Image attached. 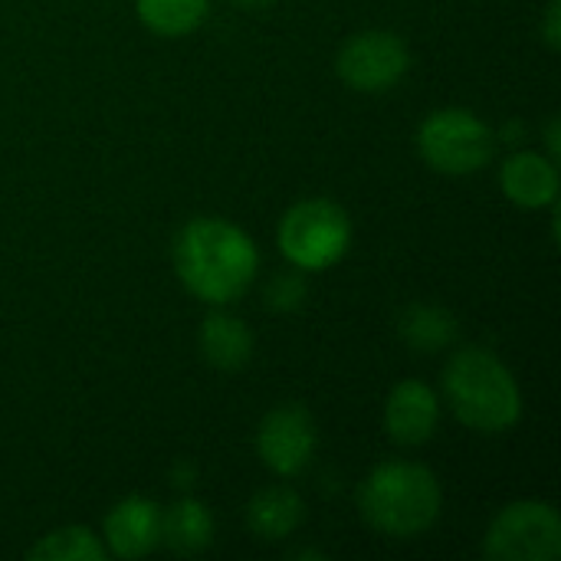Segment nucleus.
Returning <instances> with one entry per match:
<instances>
[{
	"mask_svg": "<svg viewBox=\"0 0 561 561\" xmlns=\"http://www.w3.org/2000/svg\"><path fill=\"white\" fill-rule=\"evenodd\" d=\"M500 187L516 207H552L559 201V161L539 151H516L500 168Z\"/></svg>",
	"mask_w": 561,
	"mask_h": 561,
	"instance_id": "obj_11",
	"label": "nucleus"
},
{
	"mask_svg": "<svg viewBox=\"0 0 561 561\" xmlns=\"http://www.w3.org/2000/svg\"><path fill=\"white\" fill-rule=\"evenodd\" d=\"M306 519V503L293 486H266L247 503V529L260 542L289 539Z\"/></svg>",
	"mask_w": 561,
	"mask_h": 561,
	"instance_id": "obj_12",
	"label": "nucleus"
},
{
	"mask_svg": "<svg viewBox=\"0 0 561 561\" xmlns=\"http://www.w3.org/2000/svg\"><path fill=\"white\" fill-rule=\"evenodd\" d=\"M542 39L549 49H561V0H549L546 16H542Z\"/></svg>",
	"mask_w": 561,
	"mask_h": 561,
	"instance_id": "obj_19",
	"label": "nucleus"
},
{
	"mask_svg": "<svg viewBox=\"0 0 561 561\" xmlns=\"http://www.w3.org/2000/svg\"><path fill=\"white\" fill-rule=\"evenodd\" d=\"M411 69L408 43L391 30H365L342 43L335 56L339 79L365 95H378L394 89Z\"/></svg>",
	"mask_w": 561,
	"mask_h": 561,
	"instance_id": "obj_7",
	"label": "nucleus"
},
{
	"mask_svg": "<svg viewBox=\"0 0 561 561\" xmlns=\"http://www.w3.org/2000/svg\"><path fill=\"white\" fill-rule=\"evenodd\" d=\"M135 10L151 33L178 39L194 33L207 20L210 0H135Z\"/></svg>",
	"mask_w": 561,
	"mask_h": 561,
	"instance_id": "obj_16",
	"label": "nucleus"
},
{
	"mask_svg": "<svg viewBox=\"0 0 561 561\" xmlns=\"http://www.w3.org/2000/svg\"><path fill=\"white\" fill-rule=\"evenodd\" d=\"M352 243V220L342 204L329 197H309L293 204L279 220V250L302 273H322L335 266Z\"/></svg>",
	"mask_w": 561,
	"mask_h": 561,
	"instance_id": "obj_4",
	"label": "nucleus"
},
{
	"mask_svg": "<svg viewBox=\"0 0 561 561\" xmlns=\"http://www.w3.org/2000/svg\"><path fill=\"white\" fill-rule=\"evenodd\" d=\"M496 148L493 128L470 108H437L417 128V151L427 168L450 178L477 174L490 164Z\"/></svg>",
	"mask_w": 561,
	"mask_h": 561,
	"instance_id": "obj_5",
	"label": "nucleus"
},
{
	"mask_svg": "<svg viewBox=\"0 0 561 561\" xmlns=\"http://www.w3.org/2000/svg\"><path fill=\"white\" fill-rule=\"evenodd\" d=\"M440 401L424 381H401L385 401V431L401 447H421L437 434Z\"/></svg>",
	"mask_w": 561,
	"mask_h": 561,
	"instance_id": "obj_9",
	"label": "nucleus"
},
{
	"mask_svg": "<svg viewBox=\"0 0 561 561\" xmlns=\"http://www.w3.org/2000/svg\"><path fill=\"white\" fill-rule=\"evenodd\" d=\"M546 145H549V158H552V161H559V151H561L559 115H552V118H549V125H546Z\"/></svg>",
	"mask_w": 561,
	"mask_h": 561,
	"instance_id": "obj_20",
	"label": "nucleus"
},
{
	"mask_svg": "<svg viewBox=\"0 0 561 561\" xmlns=\"http://www.w3.org/2000/svg\"><path fill=\"white\" fill-rule=\"evenodd\" d=\"M197 345L204 362L217 371H240L253 358V332L240 316H230L220 306L204 319Z\"/></svg>",
	"mask_w": 561,
	"mask_h": 561,
	"instance_id": "obj_13",
	"label": "nucleus"
},
{
	"mask_svg": "<svg viewBox=\"0 0 561 561\" xmlns=\"http://www.w3.org/2000/svg\"><path fill=\"white\" fill-rule=\"evenodd\" d=\"M26 559L33 561H105L108 559V549L105 542L85 529V526H62V529H53L49 536H43L30 552Z\"/></svg>",
	"mask_w": 561,
	"mask_h": 561,
	"instance_id": "obj_17",
	"label": "nucleus"
},
{
	"mask_svg": "<svg viewBox=\"0 0 561 561\" xmlns=\"http://www.w3.org/2000/svg\"><path fill=\"white\" fill-rule=\"evenodd\" d=\"M171 260L181 286L207 306H230L243 299L260 273V250L253 237L220 217L187 220L174 237Z\"/></svg>",
	"mask_w": 561,
	"mask_h": 561,
	"instance_id": "obj_1",
	"label": "nucleus"
},
{
	"mask_svg": "<svg viewBox=\"0 0 561 561\" xmlns=\"http://www.w3.org/2000/svg\"><path fill=\"white\" fill-rule=\"evenodd\" d=\"M440 385L454 417L477 434H506L523 417V391L490 348L467 345L454 352Z\"/></svg>",
	"mask_w": 561,
	"mask_h": 561,
	"instance_id": "obj_2",
	"label": "nucleus"
},
{
	"mask_svg": "<svg viewBox=\"0 0 561 561\" xmlns=\"http://www.w3.org/2000/svg\"><path fill=\"white\" fill-rule=\"evenodd\" d=\"M240 10H266V7H273L276 0H233Z\"/></svg>",
	"mask_w": 561,
	"mask_h": 561,
	"instance_id": "obj_21",
	"label": "nucleus"
},
{
	"mask_svg": "<svg viewBox=\"0 0 561 561\" xmlns=\"http://www.w3.org/2000/svg\"><path fill=\"white\" fill-rule=\"evenodd\" d=\"M161 506L148 496H125L105 516V549L118 559H141L161 546Z\"/></svg>",
	"mask_w": 561,
	"mask_h": 561,
	"instance_id": "obj_10",
	"label": "nucleus"
},
{
	"mask_svg": "<svg viewBox=\"0 0 561 561\" xmlns=\"http://www.w3.org/2000/svg\"><path fill=\"white\" fill-rule=\"evenodd\" d=\"M210 542H214V516L201 500L184 496L161 513V546H168L171 552L197 556Z\"/></svg>",
	"mask_w": 561,
	"mask_h": 561,
	"instance_id": "obj_14",
	"label": "nucleus"
},
{
	"mask_svg": "<svg viewBox=\"0 0 561 561\" xmlns=\"http://www.w3.org/2000/svg\"><path fill=\"white\" fill-rule=\"evenodd\" d=\"M302 270H289V273H279L270 279V286L263 289V299H266V309L273 312H296L302 302H306V279L299 276Z\"/></svg>",
	"mask_w": 561,
	"mask_h": 561,
	"instance_id": "obj_18",
	"label": "nucleus"
},
{
	"mask_svg": "<svg viewBox=\"0 0 561 561\" xmlns=\"http://www.w3.org/2000/svg\"><path fill=\"white\" fill-rule=\"evenodd\" d=\"M483 552L493 561H556L561 556V516L552 503L519 500L496 513Z\"/></svg>",
	"mask_w": 561,
	"mask_h": 561,
	"instance_id": "obj_6",
	"label": "nucleus"
},
{
	"mask_svg": "<svg viewBox=\"0 0 561 561\" xmlns=\"http://www.w3.org/2000/svg\"><path fill=\"white\" fill-rule=\"evenodd\" d=\"M293 559H322V552H306V549H299V552H293Z\"/></svg>",
	"mask_w": 561,
	"mask_h": 561,
	"instance_id": "obj_22",
	"label": "nucleus"
},
{
	"mask_svg": "<svg viewBox=\"0 0 561 561\" xmlns=\"http://www.w3.org/2000/svg\"><path fill=\"white\" fill-rule=\"evenodd\" d=\"M316 447L319 431L302 404H279L256 427V454L276 477H299L312 463Z\"/></svg>",
	"mask_w": 561,
	"mask_h": 561,
	"instance_id": "obj_8",
	"label": "nucleus"
},
{
	"mask_svg": "<svg viewBox=\"0 0 561 561\" xmlns=\"http://www.w3.org/2000/svg\"><path fill=\"white\" fill-rule=\"evenodd\" d=\"M440 510V483L424 463H378L358 486V513L385 539H417L431 533Z\"/></svg>",
	"mask_w": 561,
	"mask_h": 561,
	"instance_id": "obj_3",
	"label": "nucleus"
},
{
	"mask_svg": "<svg viewBox=\"0 0 561 561\" xmlns=\"http://www.w3.org/2000/svg\"><path fill=\"white\" fill-rule=\"evenodd\" d=\"M398 332H401V339L417 355H431V352H444V348L454 345V339H457V319L447 309H440V306L417 302V306L404 309Z\"/></svg>",
	"mask_w": 561,
	"mask_h": 561,
	"instance_id": "obj_15",
	"label": "nucleus"
}]
</instances>
